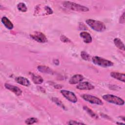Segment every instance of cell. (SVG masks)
<instances>
[{"label":"cell","mask_w":125,"mask_h":125,"mask_svg":"<svg viewBox=\"0 0 125 125\" xmlns=\"http://www.w3.org/2000/svg\"><path fill=\"white\" fill-rule=\"evenodd\" d=\"M62 5L65 8L67 9L77 12H86L89 11V8L88 7L72 1H64L62 3Z\"/></svg>","instance_id":"obj_1"},{"label":"cell","mask_w":125,"mask_h":125,"mask_svg":"<svg viewBox=\"0 0 125 125\" xmlns=\"http://www.w3.org/2000/svg\"><path fill=\"white\" fill-rule=\"evenodd\" d=\"M86 23L93 30L101 32H104L106 29L105 24L102 21L95 20L93 19H88L85 21Z\"/></svg>","instance_id":"obj_2"},{"label":"cell","mask_w":125,"mask_h":125,"mask_svg":"<svg viewBox=\"0 0 125 125\" xmlns=\"http://www.w3.org/2000/svg\"><path fill=\"white\" fill-rule=\"evenodd\" d=\"M102 98L107 102L118 105H123L125 101L121 98L112 94H105L102 96Z\"/></svg>","instance_id":"obj_3"},{"label":"cell","mask_w":125,"mask_h":125,"mask_svg":"<svg viewBox=\"0 0 125 125\" xmlns=\"http://www.w3.org/2000/svg\"><path fill=\"white\" fill-rule=\"evenodd\" d=\"M92 61L95 64L103 67H111L114 65L113 62L111 61L99 56L93 57L92 58Z\"/></svg>","instance_id":"obj_4"},{"label":"cell","mask_w":125,"mask_h":125,"mask_svg":"<svg viewBox=\"0 0 125 125\" xmlns=\"http://www.w3.org/2000/svg\"><path fill=\"white\" fill-rule=\"evenodd\" d=\"M81 97L84 100L89 103L100 105H102L103 104V103L102 100L95 96L84 94L82 95Z\"/></svg>","instance_id":"obj_5"},{"label":"cell","mask_w":125,"mask_h":125,"mask_svg":"<svg viewBox=\"0 0 125 125\" xmlns=\"http://www.w3.org/2000/svg\"><path fill=\"white\" fill-rule=\"evenodd\" d=\"M30 36L33 40L40 43H45L47 41L45 35L41 32L35 31L34 33L30 34Z\"/></svg>","instance_id":"obj_6"},{"label":"cell","mask_w":125,"mask_h":125,"mask_svg":"<svg viewBox=\"0 0 125 125\" xmlns=\"http://www.w3.org/2000/svg\"><path fill=\"white\" fill-rule=\"evenodd\" d=\"M61 93L67 100L72 103H76L78 101V99L76 95L70 91L67 90H61Z\"/></svg>","instance_id":"obj_7"},{"label":"cell","mask_w":125,"mask_h":125,"mask_svg":"<svg viewBox=\"0 0 125 125\" xmlns=\"http://www.w3.org/2000/svg\"><path fill=\"white\" fill-rule=\"evenodd\" d=\"M76 88L80 90H91L94 89V86L88 82H83L80 83Z\"/></svg>","instance_id":"obj_8"},{"label":"cell","mask_w":125,"mask_h":125,"mask_svg":"<svg viewBox=\"0 0 125 125\" xmlns=\"http://www.w3.org/2000/svg\"><path fill=\"white\" fill-rule=\"evenodd\" d=\"M4 86L6 89H7L9 91L13 92L16 95H17L18 96L21 95L22 90H21V88H20L19 87H18L16 86L11 85L10 84L7 83H5L4 84Z\"/></svg>","instance_id":"obj_9"},{"label":"cell","mask_w":125,"mask_h":125,"mask_svg":"<svg viewBox=\"0 0 125 125\" xmlns=\"http://www.w3.org/2000/svg\"><path fill=\"white\" fill-rule=\"evenodd\" d=\"M84 78L81 74H75L72 76L69 81V83L71 84H75L81 83Z\"/></svg>","instance_id":"obj_10"},{"label":"cell","mask_w":125,"mask_h":125,"mask_svg":"<svg viewBox=\"0 0 125 125\" xmlns=\"http://www.w3.org/2000/svg\"><path fill=\"white\" fill-rule=\"evenodd\" d=\"M80 37L83 39V41L85 43H90L92 42V38L91 35L85 31H83L80 33Z\"/></svg>","instance_id":"obj_11"},{"label":"cell","mask_w":125,"mask_h":125,"mask_svg":"<svg viewBox=\"0 0 125 125\" xmlns=\"http://www.w3.org/2000/svg\"><path fill=\"white\" fill-rule=\"evenodd\" d=\"M110 76L114 79L119 80L121 82L125 83V75L124 73H121L116 72H111L110 73Z\"/></svg>","instance_id":"obj_12"},{"label":"cell","mask_w":125,"mask_h":125,"mask_svg":"<svg viewBox=\"0 0 125 125\" xmlns=\"http://www.w3.org/2000/svg\"><path fill=\"white\" fill-rule=\"evenodd\" d=\"M15 81L18 83L25 86H29L30 85V81L27 78L23 77H17L15 78Z\"/></svg>","instance_id":"obj_13"},{"label":"cell","mask_w":125,"mask_h":125,"mask_svg":"<svg viewBox=\"0 0 125 125\" xmlns=\"http://www.w3.org/2000/svg\"><path fill=\"white\" fill-rule=\"evenodd\" d=\"M1 22L5 27L8 29L11 30L14 27L12 22L6 17H3L1 18Z\"/></svg>","instance_id":"obj_14"},{"label":"cell","mask_w":125,"mask_h":125,"mask_svg":"<svg viewBox=\"0 0 125 125\" xmlns=\"http://www.w3.org/2000/svg\"><path fill=\"white\" fill-rule=\"evenodd\" d=\"M114 43L116 45V46L120 49V50H122L123 51H125V45L123 42L118 38H115L114 39Z\"/></svg>","instance_id":"obj_15"},{"label":"cell","mask_w":125,"mask_h":125,"mask_svg":"<svg viewBox=\"0 0 125 125\" xmlns=\"http://www.w3.org/2000/svg\"><path fill=\"white\" fill-rule=\"evenodd\" d=\"M31 75L32 81L34 83L41 84L43 82V79L41 76L37 75L33 73H31Z\"/></svg>","instance_id":"obj_16"},{"label":"cell","mask_w":125,"mask_h":125,"mask_svg":"<svg viewBox=\"0 0 125 125\" xmlns=\"http://www.w3.org/2000/svg\"><path fill=\"white\" fill-rule=\"evenodd\" d=\"M38 70L42 73L47 74H52L53 71L47 66L45 65H39L37 67Z\"/></svg>","instance_id":"obj_17"},{"label":"cell","mask_w":125,"mask_h":125,"mask_svg":"<svg viewBox=\"0 0 125 125\" xmlns=\"http://www.w3.org/2000/svg\"><path fill=\"white\" fill-rule=\"evenodd\" d=\"M83 109L84 111H85L87 114L90 116L92 118H94V119H98V115L90 108H89V107H88L87 106H85V105H84L83 106Z\"/></svg>","instance_id":"obj_18"},{"label":"cell","mask_w":125,"mask_h":125,"mask_svg":"<svg viewBox=\"0 0 125 125\" xmlns=\"http://www.w3.org/2000/svg\"><path fill=\"white\" fill-rule=\"evenodd\" d=\"M17 7L19 11L22 12H25L27 10V8L25 3L23 2L19 3L17 5Z\"/></svg>","instance_id":"obj_19"},{"label":"cell","mask_w":125,"mask_h":125,"mask_svg":"<svg viewBox=\"0 0 125 125\" xmlns=\"http://www.w3.org/2000/svg\"><path fill=\"white\" fill-rule=\"evenodd\" d=\"M52 101L55 103L58 106L61 107V108L65 109V107L64 105V104L62 103V102L59 99H58L57 97H52Z\"/></svg>","instance_id":"obj_20"},{"label":"cell","mask_w":125,"mask_h":125,"mask_svg":"<svg viewBox=\"0 0 125 125\" xmlns=\"http://www.w3.org/2000/svg\"><path fill=\"white\" fill-rule=\"evenodd\" d=\"M38 119L34 117H30L25 121V123L27 125H32L38 122Z\"/></svg>","instance_id":"obj_21"},{"label":"cell","mask_w":125,"mask_h":125,"mask_svg":"<svg viewBox=\"0 0 125 125\" xmlns=\"http://www.w3.org/2000/svg\"><path fill=\"white\" fill-rule=\"evenodd\" d=\"M81 57L83 60L85 61H88L90 59L89 55L84 51H83L81 52Z\"/></svg>","instance_id":"obj_22"},{"label":"cell","mask_w":125,"mask_h":125,"mask_svg":"<svg viewBox=\"0 0 125 125\" xmlns=\"http://www.w3.org/2000/svg\"><path fill=\"white\" fill-rule=\"evenodd\" d=\"M60 40L64 43H70L71 42V41L65 36L64 35H62L60 37Z\"/></svg>","instance_id":"obj_23"},{"label":"cell","mask_w":125,"mask_h":125,"mask_svg":"<svg viewBox=\"0 0 125 125\" xmlns=\"http://www.w3.org/2000/svg\"><path fill=\"white\" fill-rule=\"evenodd\" d=\"M67 124L68 125H85L84 123L80 122H78L77 121H74V120H70L68 121Z\"/></svg>","instance_id":"obj_24"},{"label":"cell","mask_w":125,"mask_h":125,"mask_svg":"<svg viewBox=\"0 0 125 125\" xmlns=\"http://www.w3.org/2000/svg\"><path fill=\"white\" fill-rule=\"evenodd\" d=\"M44 10L45 11V15H50L53 13L52 10L48 6H45Z\"/></svg>","instance_id":"obj_25"},{"label":"cell","mask_w":125,"mask_h":125,"mask_svg":"<svg viewBox=\"0 0 125 125\" xmlns=\"http://www.w3.org/2000/svg\"><path fill=\"white\" fill-rule=\"evenodd\" d=\"M125 22V12H123L122 15L120 16V19H119V22L120 23H124Z\"/></svg>","instance_id":"obj_26"},{"label":"cell","mask_w":125,"mask_h":125,"mask_svg":"<svg viewBox=\"0 0 125 125\" xmlns=\"http://www.w3.org/2000/svg\"><path fill=\"white\" fill-rule=\"evenodd\" d=\"M116 124H120V125H121V124H124V123H117Z\"/></svg>","instance_id":"obj_27"}]
</instances>
